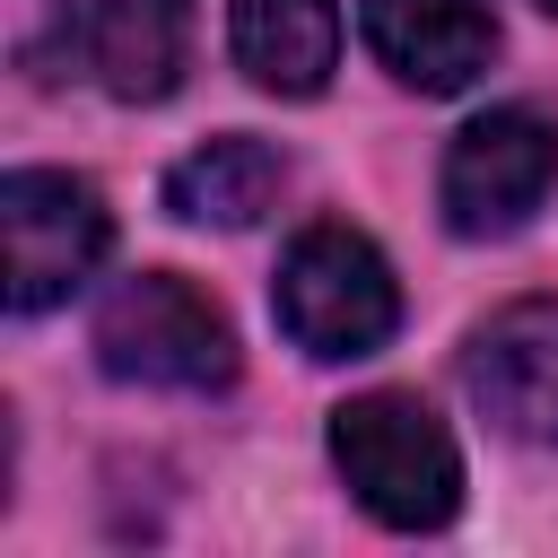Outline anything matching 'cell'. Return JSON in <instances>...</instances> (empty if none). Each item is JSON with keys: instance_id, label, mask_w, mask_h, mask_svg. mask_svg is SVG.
Here are the masks:
<instances>
[{"instance_id": "obj_7", "label": "cell", "mask_w": 558, "mask_h": 558, "mask_svg": "<svg viewBox=\"0 0 558 558\" xmlns=\"http://www.w3.org/2000/svg\"><path fill=\"white\" fill-rule=\"evenodd\" d=\"M462 384H471V401L488 410L497 436L558 453V296L497 305L462 340Z\"/></svg>"}, {"instance_id": "obj_1", "label": "cell", "mask_w": 558, "mask_h": 558, "mask_svg": "<svg viewBox=\"0 0 558 558\" xmlns=\"http://www.w3.org/2000/svg\"><path fill=\"white\" fill-rule=\"evenodd\" d=\"M331 462L384 532H436L462 506V453L418 392H357L331 410Z\"/></svg>"}, {"instance_id": "obj_8", "label": "cell", "mask_w": 558, "mask_h": 558, "mask_svg": "<svg viewBox=\"0 0 558 558\" xmlns=\"http://www.w3.org/2000/svg\"><path fill=\"white\" fill-rule=\"evenodd\" d=\"M357 26H366V52L418 96H462L497 52L488 0H366Z\"/></svg>"}, {"instance_id": "obj_2", "label": "cell", "mask_w": 558, "mask_h": 558, "mask_svg": "<svg viewBox=\"0 0 558 558\" xmlns=\"http://www.w3.org/2000/svg\"><path fill=\"white\" fill-rule=\"evenodd\" d=\"M35 78L96 87L113 105H157L192 61V0H61L26 44Z\"/></svg>"}, {"instance_id": "obj_3", "label": "cell", "mask_w": 558, "mask_h": 558, "mask_svg": "<svg viewBox=\"0 0 558 558\" xmlns=\"http://www.w3.org/2000/svg\"><path fill=\"white\" fill-rule=\"evenodd\" d=\"M270 305H279V331H288L305 357H323V366H340V357H375V349L392 340V323H401L392 262H384L357 227H340V218L296 227V244L279 253V288H270Z\"/></svg>"}, {"instance_id": "obj_6", "label": "cell", "mask_w": 558, "mask_h": 558, "mask_svg": "<svg viewBox=\"0 0 558 558\" xmlns=\"http://www.w3.org/2000/svg\"><path fill=\"white\" fill-rule=\"evenodd\" d=\"M549 192H558V131L532 105H488L480 122H462L445 148V174H436V209L471 244L532 227V209Z\"/></svg>"}, {"instance_id": "obj_9", "label": "cell", "mask_w": 558, "mask_h": 558, "mask_svg": "<svg viewBox=\"0 0 558 558\" xmlns=\"http://www.w3.org/2000/svg\"><path fill=\"white\" fill-rule=\"evenodd\" d=\"M227 35L253 87L270 96H323L340 61V9L331 0H227Z\"/></svg>"}, {"instance_id": "obj_5", "label": "cell", "mask_w": 558, "mask_h": 558, "mask_svg": "<svg viewBox=\"0 0 558 558\" xmlns=\"http://www.w3.org/2000/svg\"><path fill=\"white\" fill-rule=\"evenodd\" d=\"M105 244H113V218H105V201H96L87 174L17 166L0 183V296H9V314L70 305L96 279Z\"/></svg>"}, {"instance_id": "obj_10", "label": "cell", "mask_w": 558, "mask_h": 558, "mask_svg": "<svg viewBox=\"0 0 558 558\" xmlns=\"http://www.w3.org/2000/svg\"><path fill=\"white\" fill-rule=\"evenodd\" d=\"M288 183V157L253 131H227V140H201L174 174H166V209L183 227H253Z\"/></svg>"}, {"instance_id": "obj_11", "label": "cell", "mask_w": 558, "mask_h": 558, "mask_svg": "<svg viewBox=\"0 0 558 558\" xmlns=\"http://www.w3.org/2000/svg\"><path fill=\"white\" fill-rule=\"evenodd\" d=\"M541 9H549V17H558V0H541Z\"/></svg>"}, {"instance_id": "obj_4", "label": "cell", "mask_w": 558, "mask_h": 558, "mask_svg": "<svg viewBox=\"0 0 558 558\" xmlns=\"http://www.w3.org/2000/svg\"><path fill=\"white\" fill-rule=\"evenodd\" d=\"M96 366L113 384H148V392H227L235 331L183 270H131L96 305Z\"/></svg>"}]
</instances>
